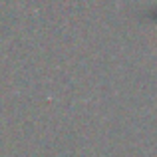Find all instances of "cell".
<instances>
[{
    "label": "cell",
    "mask_w": 157,
    "mask_h": 157,
    "mask_svg": "<svg viewBox=\"0 0 157 157\" xmlns=\"http://www.w3.org/2000/svg\"><path fill=\"white\" fill-rule=\"evenodd\" d=\"M153 18H157V12H155V14H153Z\"/></svg>",
    "instance_id": "6da1fadb"
}]
</instances>
